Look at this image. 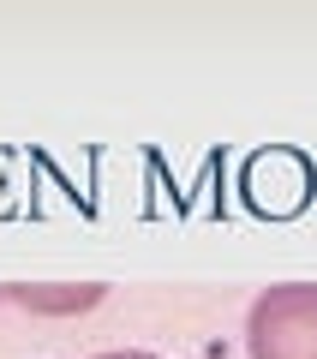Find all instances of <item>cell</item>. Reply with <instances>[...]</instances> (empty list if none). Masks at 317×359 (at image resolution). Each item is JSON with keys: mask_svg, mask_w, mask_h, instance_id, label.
<instances>
[{"mask_svg": "<svg viewBox=\"0 0 317 359\" xmlns=\"http://www.w3.org/2000/svg\"><path fill=\"white\" fill-rule=\"evenodd\" d=\"M245 359H317V282H276L245 306Z\"/></svg>", "mask_w": 317, "mask_h": 359, "instance_id": "6da1fadb", "label": "cell"}, {"mask_svg": "<svg viewBox=\"0 0 317 359\" xmlns=\"http://www.w3.org/2000/svg\"><path fill=\"white\" fill-rule=\"evenodd\" d=\"M108 359H150V353H108Z\"/></svg>", "mask_w": 317, "mask_h": 359, "instance_id": "7a4b0ae2", "label": "cell"}]
</instances>
